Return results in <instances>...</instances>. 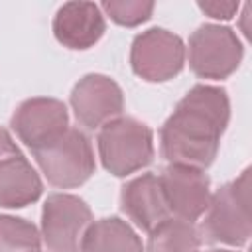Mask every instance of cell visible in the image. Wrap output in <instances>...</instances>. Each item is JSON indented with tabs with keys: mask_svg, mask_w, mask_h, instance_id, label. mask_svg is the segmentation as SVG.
<instances>
[{
	"mask_svg": "<svg viewBox=\"0 0 252 252\" xmlns=\"http://www.w3.org/2000/svg\"><path fill=\"white\" fill-rule=\"evenodd\" d=\"M148 234L144 252H201L203 238L191 222L169 217Z\"/></svg>",
	"mask_w": 252,
	"mask_h": 252,
	"instance_id": "obj_15",
	"label": "cell"
},
{
	"mask_svg": "<svg viewBox=\"0 0 252 252\" xmlns=\"http://www.w3.org/2000/svg\"><path fill=\"white\" fill-rule=\"evenodd\" d=\"M32 154L45 179L59 189H73L83 185L96 169L89 136L73 126H69L67 132L57 140L39 150H33Z\"/></svg>",
	"mask_w": 252,
	"mask_h": 252,
	"instance_id": "obj_4",
	"label": "cell"
},
{
	"mask_svg": "<svg viewBox=\"0 0 252 252\" xmlns=\"http://www.w3.org/2000/svg\"><path fill=\"white\" fill-rule=\"evenodd\" d=\"M185 53L189 55L191 71L199 79L220 81L238 69L244 47L232 28L203 24L191 33Z\"/></svg>",
	"mask_w": 252,
	"mask_h": 252,
	"instance_id": "obj_5",
	"label": "cell"
},
{
	"mask_svg": "<svg viewBox=\"0 0 252 252\" xmlns=\"http://www.w3.org/2000/svg\"><path fill=\"white\" fill-rule=\"evenodd\" d=\"M199 234L207 242L244 246L250 238V169L211 193Z\"/></svg>",
	"mask_w": 252,
	"mask_h": 252,
	"instance_id": "obj_2",
	"label": "cell"
},
{
	"mask_svg": "<svg viewBox=\"0 0 252 252\" xmlns=\"http://www.w3.org/2000/svg\"><path fill=\"white\" fill-rule=\"evenodd\" d=\"M201 12H205L213 20H230L238 12V2H219V0H205L197 4Z\"/></svg>",
	"mask_w": 252,
	"mask_h": 252,
	"instance_id": "obj_18",
	"label": "cell"
},
{
	"mask_svg": "<svg viewBox=\"0 0 252 252\" xmlns=\"http://www.w3.org/2000/svg\"><path fill=\"white\" fill-rule=\"evenodd\" d=\"M41 232L26 219L0 213V252H39Z\"/></svg>",
	"mask_w": 252,
	"mask_h": 252,
	"instance_id": "obj_16",
	"label": "cell"
},
{
	"mask_svg": "<svg viewBox=\"0 0 252 252\" xmlns=\"http://www.w3.org/2000/svg\"><path fill=\"white\" fill-rule=\"evenodd\" d=\"M120 209L138 228L146 232H152L158 224L171 217L156 173H142L130 179L120 191Z\"/></svg>",
	"mask_w": 252,
	"mask_h": 252,
	"instance_id": "obj_13",
	"label": "cell"
},
{
	"mask_svg": "<svg viewBox=\"0 0 252 252\" xmlns=\"http://www.w3.org/2000/svg\"><path fill=\"white\" fill-rule=\"evenodd\" d=\"M100 10L110 16V20L118 26L134 28L152 18L154 2L150 0H106L102 2Z\"/></svg>",
	"mask_w": 252,
	"mask_h": 252,
	"instance_id": "obj_17",
	"label": "cell"
},
{
	"mask_svg": "<svg viewBox=\"0 0 252 252\" xmlns=\"http://www.w3.org/2000/svg\"><path fill=\"white\" fill-rule=\"evenodd\" d=\"M79 252H144V244L126 220L104 217L89 224Z\"/></svg>",
	"mask_w": 252,
	"mask_h": 252,
	"instance_id": "obj_14",
	"label": "cell"
},
{
	"mask_svg": "<svg viewBox=\"0 0 252 252\" xmlns=\"http://www.w3.org/2000/svg\"><path fill=\"white\" fill-rule=\"evenodd\" d=\"M98 158L114 177H126L148 167L154 159V132L132 116H118L98 128Z\"/></svg>",
	"mask_w": 252,
	"mask_h": 252,
	"instance_id": "obj_3",
	"label": "cell"
},
{
	"mask_svg": "<svg viewBox=\"0 0 252 252\" xmlns=\"http://www.w3.org/2000/svg\"><path fill=\"white\" fill-rule=\"evenodd\" d=\"M39 252H41V250H39Z\"/></svg>",
	"mask_w": 252,
	"mask_h": 252,
	"instance_id": "obj_20",
	"label": "cell"
},
{
	"mask_svg": "<svg viewBox=\"0 0 252 252\" xmlns=\"http://www.w3.org/2000/svg\"><path fill=\"white\" fill-rule=\"evenodd\" d=\"M16 136L33 152L39 150L69 128V110L65 102L51 96H33L24 100L10 120Z\"/></svg>",
	"mask_w": 252,
	"mask_h": 252,
	"instance_id": "obj_10",
	"label": "cell"
},
{
	"mask_svg": "<svg viewBox=\"0 0 252 252\" xmlns=\"http://www.w3.org/2000/svg\"><path fill=\"white\" fill-rule=\"evenodd\" d=\"M209 252H234V250H209Z\"/></svg>",
	"mask_w": 252,
	"mask_h": 252,
	"instance_id": "obj_19",
	"label": "cell"
},
{
	"mask_svg": "<svg viewBox=\"0 0 252 252\" xmlns=\"http://www.w3.org/2000/svg\"><path fill=\"white\" fill-rule=\"evenodd\" d=\"M43 193L39 173L20 152L6 128H0V207L22 209Z\"/></svg>",
	"mask_w": 252,
	"mask_h": 252,
	"instance_id": "obj_11",
	"label": "cell"
},
{
	"mask_svg": "<svg viewBox=\"0 0 252 252\" xmlns=\"http://www.w3.org/2000/svg\"><path fill=\"white\" fill-rule=\"evenodd\" d=\"M159 187L173 219L195 222L203 217L211 201V181L205 169L169 163L158 175Z\"/></svg>",
	"mask_w": 252,
	"mask_h": 252,
	"instance_id": "obj_8",
	"label": "cell"
},
{
	"mask_svg": "<svg viewBox=\"0 0 252 252\" xmlns=\"http://www.w3.org/2000/svg\"><path fill=\"white\" fill-rule=\"evenodd\" d=\"M130 65L140 79L148 83H165L183 71L185 43L177 33L165 28H150L134 37Z\"/></svg>",
	"mask_w": 252,
	"mask_h": 252,
	"instance_id": "obj_6",
	"label": "cell"
},
{
	"mask_svg": "<svg viewBox=\"0 0 252 252\" xmlns=\"http://www.w3.org/2000/svg\"><path fill=\"white\" fill-rule=\"evenodd\" d=\"M230 120V98L222 87L195 85L159 128V152L167 163L207 169Z\"/></svg>",
	"mask_w": 252,
	"mask_h": 252,
	"instance_id": "obj_1",
	"label": "cell"
},
{
	"mask_svg": "<svg viewBox=\"0 0 252 252\" xmlns=\"http://www.w3.org/2000/svg\"><path fill=\"white\" fill-rule=\"evenodd\" d=\"M91 222L93 211L81 197L53 193L41 209V242L49 252H79Z\"/></svg>",
	"mask_w": 252,
	"mask_h": 252,
	"instance_id": "obj_7",
	"label": "cell"
},
{
	"mask_svg": "<svg viewBox=\"0 0 252 252\" xmlns=\"http://www.w3.org/2000/svg\"><path fill=\"white\" fill-rule=\"evenodd\" d=\"M69 102L77 122L87 130H96L122 116L124 93L114 79L100 73H89L77 81Z\"/></svg>",
	"mask_w": 252,
	"mask_h": 252,
	"instance_id": "obj_9",
	"label": "cell"
},
{
	"mask_svg": "<svg viewBox=\"0 0 252 252\" xmlns=\"http://www.w3.org/2000/svg\"><path fill=\"white\" fill-rule=\"evenodd\" d=\"M53 35L67 49H89L106 32V20L94 2H67L53 16Z\"/></svg>",
	"mask_w": 252,
	"mask_h": 252,
	"instance_id": "obj_12",
	"label": "cell"
}]
</instances>
